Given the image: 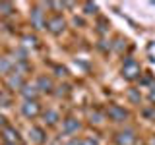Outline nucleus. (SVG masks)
Here are the masks:
<instances>
[{
  "mask_svg": "<svg viewBox=\"0 0 155 145\" xmlns=\"http://www.w3.org/2000/svg\"><path fill=\"white\" fill-rule=\"evenodd\" d=\"M136 139H138V137H136V132L130 130V128L122 130V132L116 135V143H118V145H134Z\"/></svg>",
  "mask_w": 155,
  "mask_h": 145,
  "instance_id": "1",
  "label": "nucleus"
},
{
  "mask_svg": "<svg viewBox=\"0 0 155 145\" xmlns=\"http://www.w3.org/2000/svg\"><path fill=\"white\" fill-rule=\"evenodd\" d=\"M109 114H110V118H113V120H116V122H122L126 116H128L124 108H120V106H116V105H113L109 108Z\"/></svg>",
  "mask_w": 155,
  "mask_h": 145,
  "instance_id": "2",
  "label": "nucleus"
},
{
  "mask_svg": "<svg viewBox=\"0 0 155 145\" xmlns=\"http://www.w3.org/2000/svg\"><path fill=\"white\" fill-rule=\"evenodd\" d=\"M78 130H80V124H78L76 120H66L64 126H62V132L66 135H72L74 132H78Z\"/></svg>",
  "mask_w": 155,
  "mask_h": 145,
  "instance_id": "3",
  "label": "nucleus"
},
{
  "mask_svg": "<svg viewBox=\"0 0 155 145\" xmlns=\"http://www.w3.org/2000/svg\"><path fill=\"white\" fill-rule=\"evenodd\" d=\"M21 110H23V114H25L27 118H33V116H37V112H39V106L35 103H25L21 106Z\"/></svg>",
  "mask_w": 155,
  "mask_h": 145,
  "instance_id": "4",
  "label": "nucleus"
},
{
  "mask_svg": "<svg viewBox=\"0 0 155 145\" xmlns=\"http://www.w3.org/2000/svg\"><path fill=\"white\" fill-rule=\"evenodd\" d=\"M48 25H51V31H60V27L64 25V21H62V18H52L51 21H48Z\"/></svg>",
  "mask_w": 155,
  "mask_h": 145,
  "instance_id": "5",
  "label": "nucleus"
},
{
  "mask_svg": "<svg viewBox=\"0 0 155 145\" xmlns=\"http://www.w3.org/2000/svg\"><path fill=\"white\" fill-rule=\"evenodd\" d=\"M39 87H41V91H51L48 87H52V81L48 77H39Z\"/></svg>",
  "mask_w": 155,
  "mask_h": 145,
  "instance_id": "6",
  "label": "nucleus"
},
{
  "mask_svg": "<svg viewBox=\"0 0 155 145\" xmlns=\"http://www.w3.org/2000/svg\"><path fill=\"white\" fill-rule=\"evenodd\" d=\"M33 141H35V143H43V141H45V134H43L39 128H33Z\"/></svg>",
  "mask_w": 155,
  "mask_h": 145,
  "instance_id": "7",
  "label": "nucleus"
},
{
  "mask_svg": "<svg viewBox=\"0 0 155 145\" xmlns=\"http://www.w3.org/2000/svg\"><path fill=\"white\" fill-rule=\"evenodd\" d=\"M48 120V124H54L58 120V112H54V110H48V112H45V122Z\"/></svg>",
  "mask_w": 155,
  "mask_h": 145,
  "instance_id": "8",
  "label": "nucleus"
},
{
  "mask_svg": "<svg viewBox=\"0 0 155 145\" xmlns=\"http://www.w3.org/2000/svg\"><path fill=\"white\" fill-rule=\"evenodd\" d=\"M23 95H25L27 99H29V97H35V95H37L35 87H29V85H25V89H23Z\"/></svg>",
  "mask_w": 155,
  "mask_h": 145,
  "instance_id": "9",
  "label": "nucleus"
},
{
  "mask_svg": "<svg viewBox=\"0 0 155 145\" xmlns=\"http://www.w3.org/2000/svg\"><path fill=\"white\" fill-rule=\"evenodd\" d=\"M81 145H99V143L93 141L91 137H85V139H81Z\"/></svg>",
  "mask_w": 155,
  "mask_h": 145,
  "instance_id": "10",
  "label": "nucleus"
},
{
  "mask_svg": "<svg viewBox=\"0 0 155 145\" xmlns=\"http://www.w3.org/2000/svg\"><path fill=\"white\" fill-rule=\"evenodd\" d=\"M130 97H132V101H138L140 99V95L136 93V91H130Z\"/></svg>",
  "mask_w": 155,
  "mask_h": 145,
  "instance_id": "11",
  "label": "nucleus"
},
{
  "mask_svg": "<svg viewBox=\"0 0 155 145\" xmlns=\"http://www.w3.org/2000/svg\"><path fill=\"white\" fill-rule=\"evenodd\" d=\"M68 145H81V141H80V139H72V141L68 143Z\"/></svg>",
  "mask_w": 155,
  "mask_h": 145,
  "instance_id": "12",
  "label": "nucleus"
},
{
  "mask_svg": "<svg viewBox=\"0 0 155 145\" xmlns=\"http://www.w3.org/2000/svg\"><path fill=\"white\" fill-rule=\"evenodd\" d=\"M147 145H155V135H151V137H149V141H147Z\"/></svg>",
  "mask_w": 155,
  "mask_h": 145,
  "instance_id": "13",
  "label": "nucleus"
}]
</instances>
